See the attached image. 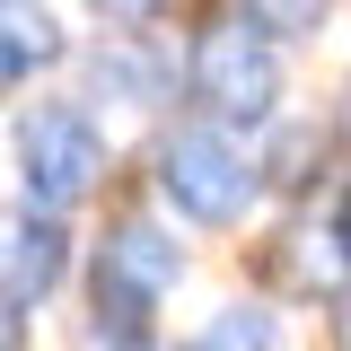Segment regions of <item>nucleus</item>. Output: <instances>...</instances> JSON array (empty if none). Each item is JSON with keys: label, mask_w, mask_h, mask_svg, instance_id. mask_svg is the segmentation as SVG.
Segmentation results:
<instances>
[{"label": "nucleus", "mask_w": 351, "mask_h": 351, "mask_svg": "<svg viewBox=\"0 0 351 351\" xmlns=\"http://www.w3.org/2000/svg\"><path fill=\"white\" fill-rule=\"evenodd\" d=\"M18 71H27V53H18V44H9V36H0V88H9V80H18Z\"/></svg>", "instance_id": "nucleus-10"}, {"label": "nucleus", "mask_w": 351, "mask_h": 351, "mask_svg": "<svg viewBox=\"0 0 351 351\" xmlns=\"http://www.w3.org/2000/svg\"><path fill=\"white\" fill-rule=\"evenodd\" d=\"M18 167H27V202L71 211L88 184L106 176V141H97V123H88L80 106H36L18 123Z\"/></svg>", "instance_id": "nucleus-3"}, {"label": "nucleus", "mask_w": 351, "mask_h": 351, "mask_svg": "<svg viewBox=\"0 0 351 351\" xmlns=\"http://www.w3.org/2000/svg\"><path fill=\"white\" fill-rule=\"evenodd\" d=\"M193 97L211 106L219 123H263L272 106H281V62H272V36L263 27H219V36H202V53H193Z\"/></svg>", "instance_id": "nucleus-4"}, {"label": "nucleus", "mask_w": 351, "mask_h": 351, "mask_svg": "<svg viewBox=\"0 0 351 351\" xmlns=\"http://www.w3.org/2000/svg\"><path fill=\"white\" fill-rule=\"evenodd\" d=\"M237 18L246 27H263V36H316V18H325V0H237Z\"/></svg>", "instance_id": "nucleus-7"}, {"label": "nucleus", "mask_w": 351, "mask_h": 351, "mask_svg": "<svg viewBox=\"0 0 351 351\" xmlns=\"http://www.w3.org/2000/svg\"><path fill=\"white\" fill-rule=\"evenodd\" d=\"M184 351H281V325L263 316V307H228V316H211V334Z\"/></svg>", "instance_id": "nucleus-6"}, {"label": "nucleus", "mask_w": 351, "mask_h": 351, "mask_svg": "<svg viewBox=\"0 0 351 351\" xmlns=\"http://www.w3.org/2000/svg\"><path fill=\"white\" fill-rule=\"evenodd\" d=\"M334 246L351 255V193H343V211H334Z\"/></svg>", "instance_id": "nucleus-13"}, {"label": "nucleus", "mask_w": 351, "mask_h": 351, "mask_svg": "<svg viewBox=\"0 0 351 351\" xmlns=\"http://www.w3.org/2000/svg\"><path fill=\"white\" fill-rule=\"evenodd\" d=\"M316 158H325V141H316V132H281V141L263 149V176H272V184H307L299 167H316Z\"/></svg>", "instance_id": "nucleus-8"}, {"label": "nucleus", "mask_w": 351, "mask_h": 351, "mask_svg": "<svg viewBox=\"0 0 351 351\" xmlns=\"http://www.w3.org/2000/svg\"><path fill=\"white\" fill-rule=\"evenodd\" d=\"M97 351H141V334H106V325H97Z\"/></svg>", "instance_id": "nucleus-12"}, {"label": "nucleus", "mask_w": 351, "mask_h": 351, "mask_svg": "<svg viewBox=\"0 0 351 351\" xmlns=\"http://www.w3.org/2000/svg\"><path fill=\"white\" fill-rule=\"evenodd\" d=\"M255 176L263 167H246V149L228 132H211V123L167 132V149H158V193L184 219H202V228H228V219L246 211L255 202Z\"/></svg>", "instance_id": "nucleus-1"}, {"label": "nucleus", "mask_w": 351, "mask_h": 351, "mask_svg": "<svg viewBox=\"0 0 351 351\" xmlns=\"http://www.w3.org/2000/svg\"><path fill=\"white\" fill-rule=\"evenodd\" d=\"M176 281H184V246L167 228H149V219H123L106 237V255H97V325L106 334H141L149 307L167 299Z\"/></svg>", "instance_id": "nucleus-2"}, {"label": "nucleus", "mask_w": 351, "mask_h": 351, "mask_svg": "<svg viewBox=\"0 0 351 351\" xmlns=\"http://www.w3.org/2000/svg\"><path fill=\"white\" fill-rule=\"evenodd\" d=\"M62 246H71V237H62V219L44 211V202L0 219V307L44 299V290L62 281Z\"/></svg>", "instance_id": "nucleus-5"}, {"label": "nucleus", "mask_w": 351, "mask_h": 351, "mask_svg": "<svg viewBox=\"0 0 351 351\" xmlns=\"http://www.w3.org/2000/svg\"><path fill=\"white\" fill-rule=\"evenodd\" d=\"M106 9H114V18H158L167 0H106Z\"/></svg>", "instance_id": "nucleus-11"}, {"label": "nucleus", "mask_w": 351, "mask_h": 351, "mask_svg": "<svg viewBox=\"0 0 351 351\" xmlns=\"http://www.w3.org/2000/svg\"><path fill=\"white\" fill-rule=\"evenodd\" d=\"M97 88H114V97H158V71L132 62V53H97Z\"/></svg>", "instance_id": "nucleus-9"}, {"label": "nucleus", "mask_w": 351, "mask_h": 351, "mask_svg": "<svg viewBox=\"0 0 351 351\" xmlns=\"http://www.w3.org/2000/svg\"><path fill=\"white\" fill-rule=\"evenodd\" d=\"M343 106H351V97H343Z\"/></svg>", "instance_id": "nucleus-14"}]
</instances>
